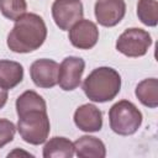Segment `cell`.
<instances>
[{"label":"cell","mask_w":158,"mask_h":158,"mask_svg":"<svg viewBox=\"0 0 158 158\" xmlns=\"http://www.w3.org/2000/svg\"><path fill=\"white\" fill-rule=\"evenodd\" d=\"M74 144L65 137H53L43 147L44 158H72Z\"/></svg>","instance_id":"cell-14"},{"label":"cell","mask_w":158,"mask_h":158,"mask_svg":"<svg viewBox=\"0 0 158 158\" xmlns=\"http://www.w3.org/2000/svg\"><path fill=\"white\" fill-rule=\"evenodd\" d=\"M135 93L144 106L151 109L158 106V80L156 78H148L138 83Z\"/></svg>","instance_id":"cell-16"},{"label":"cell","mask_w":158,"mask_h":158,"mask_svg":"<svg viewBox=\"0 0 158 158\" xmlns=\"http://www.w3.org/2000/svg\"><path fill=\"white\" fill-rule=\"evenodd\" d=\"M6 101H7V90H5L0 86V109H2L5 106Z\"/></svg>","instance_id":"cell-20"},{"label":"cell","mask_w":158,"mask_h":158,"mask_svg":"<svg viewBox=\"0 0 158 158\" xmlns=\"http://www.w3.org/2000/svg\"><path fill=\"white\" fill-rule=\"evenodd\" d=\"M26 0H0V11L9 20L16 21L19 17L26 14Z\"/></svg>","instance_id":"cell-18"},{"label":"cell","mask_w":158,"mask_h":158,"mask_svg":"<svg viewBox=\"0 0 158 158\" xmlns=\"http://www.w3.org/2000/svg\"><path fill=\"white\" fill-rule=\"evenodd\" d=\"M47 37V27L37 14H23L15 21L7 35V47L15 53H30L38 49Z\"/></svg>","instance_id":"cell-1"},{"label":"cell","mask_w":158,"mask_h":158,"mask_svg":"<svg viewBox=\"0 0 158 158\" xmlns=\"http://www.w3.org/2000/svg\"><path fill=\"white\" fill-rule=\"evenodd\" d=\"M59 64L52 59L42 58L31 64L30 75L36 86L49 89L58 84Z\"/></svg>","instance_id":"cell-8"},{"label":"cell","mask_w":158,"mask_h":158,"mask_svg":"<svg viewBox=\"0 0 158 158\" xmlns=\"http://www.w3.org/2000/svg\"><path fill=\"white\" fill-rule=\"evenodd\" d=\"M83 4L80 0H54L52 16L56 25L63 30H69L75 22L83 19Z\"/></svg>","instance_id":"cell-6"},{"label":"cell","mask_w":158,"mask_h":158,"mask_svg":"<svg viewBox=\"0 0 158 158\" xmlns=\"http://www.w3.org/2000/svg\"><path fill=\"white\" fill-rule=\"evenodd\" d=\"M15 132L16 127L10 120L0 118V148H2L14 139Z\"/></svg>","instance_id":"cell-19"},{"label":"cell","mask_w":158,"mask_h":158,"mask_svg":"<svg viewBox=\"0 0 158 158\" xmlns=\"http://www.w3.org/2000/svg\"><path fill=\"white\" fill-rule=\"evenodd\" d=\"M96 21L104 27L116 26L126 14L125 0H98L94 7Z\"/></svg>","instance_id":"cell-10"},{"label":"cell","mask_w":158,"mask_h":158,"mask_svg":"<svg viewBox=\"0 0 158 158\" xmlns=\"http://www.w3.org/2000/svg\"><path fill=\"white\" fill-rule=\"evenodd\" d=\"M16 128L25 142L35 146L42 144L48 138L51 131L47 111L36 110L19 116Z\"/></svg>","instance_id":"cell-4"},{"label":"cell","mask_w":158,"mask_h":158,"mask_svg":"<svg viewBox=\"0 0 158 158\" xmlns=\"http://www.w3.org/2000/svg\"><path fill=\"white\" fill-rule=\"evenodd\" d=\"M142 112L128 100L114 104L109 111L111 130L121 136H130L137 132L142 123Z\"/></svg>","instance_id":"cell-3"},{"label":"cell","mask_w":158,"mask_h":158,"mask_svg":"<svg viewBox=\"0 0 158 158\" xmlns=\"http://www.w3.org/2000/svg\"><path fill=\"white\" fill-rule=\"evenodd\" d=\"M73 144L74 153L80 158H104L106 156L104 142L94 136H81Z\"/></svg>","instance_id":"cell-12"},{"label":"cell","mask_w":158,"mask_h":158,"mask_svg":"<svg viewBox=\"0 0 158 158\" xmlns=\"http://www.w3.org/2000/svg\"><path fill=\"white\" fill-rule=\"evenodd\" d=\"M120 89L121 77L110 67L94 69L83 83V90L86 98L94 102L111 101L120 93Z\"/></svg>","instance_id":"cell-2"},{"label":"cell","mask_w":158,"mask_h":158,"mask_svg":"<svg viewBox=\"0 0 158 158\" xmlns=\"http://www.w3.org/2000/svg\"><path fill=\"white\" fill-rule=\"evenodd\" d=\"M36 110L47 111V105H46L44 99L41 95H38L36 91L27 90L17 98L16 100L17 116H22L30 111H36Z\"/></svg>","instance_id":"cell-15"},{"label":"cell","mask_w":158,"mask_h":158,"mask_svg":"<svg viewBox=\"0 0 158 158\" xmlns=\"http://www.w3.org/2000/svg\"><path fill=\"white\" fill-rule=\"evenodd\" d=\"M69 41L70 43L79 49H90L93 48L99 40L98 26L90 20H79L69 30Z\"/></svg>","instance_id":"cell-9"},{"label":"cell","mask_w":158,"mask_h":158,"mask_svg":"<svg viewBox=\"0 0 158 158\" xmlns=\"http://www.w3.org/2000/svg\"><path fill=\"white\" fill-rule=\"evenodd\" d=\"M23 79V68L20 63L1 59L0 60V86L5 90L19 85Z\"/></svg>","instance_id":"cell-13"},{"label":"cell","mask_w":158,"mask_h":158,"mask_svg":"<svg viewBox=\"0 0 158 158\" xmlns=\"http://www.w3.org/2000/svg\"><path fill=\"white\" fill-rule=\"evenodd\" d=\"M74 123L84 132H96L102 127V114L93 104H84L74 112Z\"/></svg>","instance_id":"cell-11"},{"label":"cell","mask_w":158,"mask_h":158,"mask_svg":"<svg viewBox=\"0 0 158 158\" xmlns=\"http://www.w3.org/2000/svg\"><path fill=\"white\" fill-rule=\"evenodd\" d=\"M152 44L151 35L142 28L132 27L125 30L116 41V49L127 57H142Z\"/></svg>","instance_id":"cell-5"},{"label":"cell","mask_w":158,"mask_h":158,"mask_svg":"<svg viewBox=\"0 0 158 158\" xmlns=\"http://www.w3.org/2000/svg\"><path fill=\"white\" fill-rule=\"evenodd\" d=\"M137 16L146 26L154 27L158 22V2L157 0H138Z\"/></svg>","instance_id":"cell-17"},{"label":"cell","mask_w":158,"mask_h":158,"mask_svg":"<svg viewBox=\"0 0 158 158\" xmlns=\"http://www.w3.org/2000/svg\"><path fill=\"white\" fill-rule=\"evenodd\" d=\"M85 69V62L79 57H67L59 65L58 84L65 90H74L80 85L81 75Z\"/></svg>","instance_id":"cell-7"}]
</instances>
